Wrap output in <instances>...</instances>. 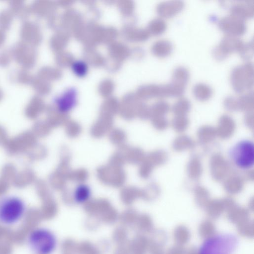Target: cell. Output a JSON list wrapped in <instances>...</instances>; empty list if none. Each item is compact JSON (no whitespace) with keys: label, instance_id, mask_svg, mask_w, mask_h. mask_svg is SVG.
<instances>
[{"label":"cell","instance_id":"52a82bcc","mask_svg":"<svg viewBox=\"0 0 254 254\" xmlns=\"http://www.w3.org/2000/svg\"><path fill=\"white\" fill-rule=\"evenodd\" d=\"M13 57L25 69L33 67L36 52L33 46L24 42L17 44L12 51Z\"/></svg>","mask_w":254,"mask_h":254},{"label":"cell","instance_id":"7a4b0ae2","mask_svg":"<svg viewBox=\"0 0 254 254\" xmlns=\"http://www.w3.org/2000/svg\"><path fill=\"white\" fill-rule=\"evenodd\" d=\"M25 242L32 254H53L58 245L54 233L50 229L41 226H34L28 230Z\"/></svg>","mask_w":254,"mask_h":254},{"label":"cell","instance_id":"9c48e42d","mask_svg":"<svg viewBox=\"0 0 254 254\" xmlns=\"http://www.w3.org/2000/svg\"><path fill=\"white\" fill-rule=\"evenodd\" d=\"M184 6V3L181 1L162 2L157 6V13L161 18H171L181 12Z\"/></svg>","mask_w":254,"mask_h":254},{"label":"cell","instance_id":"ba28073f","mask_svg":"<svg viewBox=\"0 0 254 254\" xmlns=\"http://www.w3.org/2000/svg\"><path fill=\"white\" fill-rule=\"evenodd\" d=\"M226 238H216L215 240L208 241L203 246V250H202V254H209L213 252L211 254H228L233 247V242L232 240Z\"/></svg>","mask_w":254,"mask_h":254},{"label":"cell","instance_id":"2e32d148","mask_svg":"<svg viewBox=\"0 0 254 254\" xmlns=\"http://www.w3.org/2000/svg\"><path fill=\"white\" fill-rule=\"evenodd\" d=\"M91 191L89 186L80 185L76 188L74 193V200L77 203H84L90 198Z\"/></svg>","mask_w":254,"mask_h":254},{"label":"cell","instance_id":"7c38bea8","mask_svg":"<svg viewBox=\"0 0 254 254\" xmlns=\"http://www.w3.org/2000/svg\"><path fill=\"white\" fill-rule=\"evenodd\" d=\"M37 28L33 22H26L21 29L24 42L33 47L37 43Z\"/></svg>","mask_w":254,"mask_h":254},{"label":"cell","instance_id":"44dd1931","mask_svg":"<svg viewBox=\"0 0 254 254\" xmlns=\"http://www.w3.org/2000/svg\"><path fill=\"white\" fill-rule=\"evenodd\" d=\"M12 52L4 51L0 54V65H6L9 64L13 57Z\"/></svg>","mask_w":254,"mask_h":254},{"label":"cell","instance_id":"6da1fadb","mask_svg":"<svg viewBox=\"0 0 254 254\" xmlns=\"http://www.w3.org/2000/svg\"><path fill=\"white\" fill-rule=\"evenodd\" d=\"M29 215L28 205L22 197L15 195L0 197V228L17 229L24 225Z\"/></svg>","mask_w":254,"mask_h":254},{"label":"cell","instance_id":"5b68a950","mask_svg":"<svg viewBox=\"0 0 254 254\" xmlns=\"http://www.w3.org/2000/svg\"><path fill=\"white\" fill-rule=\"evenodd\" d=\"M245 43L238 37L226 35L223 38L219 45L213 49L212 55L217 60H222L229 55L241 52Z\"/></svg>","mask_w":254,"mask_h":254},{"label":"cell","instance_id":"4fadbf2b","mask_svg":"<svg viewBox=\"0 0 254 254\" xmlns=\"http://www.w3.org/2000/svg\"><path fill=\"white\" fill-rule=\"evenodd\" d=\"M173 45L167 40H161L155 43L153 51L156 55L161 58L169 56L173 51Z\"/></svg>","mask_w":254,"mask_h":254},{"label":"cell","instance_id":"ffe728a7","mask_svg":"<svg viewBox=\"0 0 254 254\" xmlns=\"http://www.w3.org/2000/svg\"><path fill=\"white\" fill-rule=\"evenodd\" d=\"M253 43H245L243 49L239 55L244 59H250L253 55Z\"/></svg>","mask_w":254,"mask_h":254},{"label":"cell","instance_id":"ac0fdd59","mask_svg":"<svg viewBox=\"0 0 254 254\" xmlns=\"http://www.w3.org/2000/svg\"><path fill=\"white\" fill-rule=\"evenodd\" d=\"M167 29V24L162 18L155 20L152 24V30L155 35H161Z\"/></svg>","mask_w":254,"mask_h":254},{"label":"cell","instance_id":"3957f363","mask_svg":"<svg viewBox=\"0 0 254 254\" xmlns=\"http://www.w3.org/2000/svg\"><path fill=\"white\" fill-rule=\"evenodd\" d=\"M229 156L233 164L238 168L248 170L254 163V145L248 140L238 142L230 150Z\"/></svg>","mask_w":254,"mask_h":254},{"label":"cell","instance_id":"8fae6325","mask_svg":"<svg viewBox=\"0 0 254 254\" xmlns=\"http://www.w3.org/2000/svg\"><path fill=\"white\" fill-rule=\"evenodd\" d=\"M76 103V96L73 91H69L56 101V106L59 111L66 113L70 111Z\"/></svg>","mask_w":254,"mask_h":254},{"label":"cell","instance_id":"5bb4252c","mask_svg":"<svg viewBox=\"0 0 254 254\" xmlns=\"http://www.w3.org/2000/svg\"><path fill=\"white\" fill-rule=\"evenodd\" d=\"M189 79L190 73L186 68L179 66L174 69L172 74V82L186 86Z\"/></svg>","mask_w":254,"mask_h":254},{"label":"cell","instance_id":"cb8c5ba5","mask_svg":"<svg viewBox=\"0 0 254 254\" xmlns=\"http://www.w3.org/2000/svg\"><path fill=\"white\" fill-rule=\"evenodd\" d=\"M2 95H3V92L1 91V90L0 89V98H1L2 97Z\"/></svg>","mask_w":254,"mask_h":254},{"label":"cell","instance_id":"9a60e30c","mask_svg":"<svg viewBox=\"0 0 254 254\" xmlns=\"http://www.w3.org/2000/svg\"><path fill=\"white\" fill-rule=\"evenodd\" d=\"M193 93L198 99L204 100L209 99L213 94L211 88L203 83H198L194 86Z\"/></svg>","mask_w":254,"mask_h":254},{"label":"cell","instance_id":"277c9868","mask_svg":"<svg viewBox=\"0 0 254 254\" xmlns=\"http://www.w3.org/2000/svg\"><path fill=\"white\" fill-rule=\"evenodd\" d=\"M230 83L233 90L238 93L251 90L254 85V67L247 62L235 67L230 75Z\"/></svg>","mask_w":254,"mask_h":254},{"label":"cell","instance_id":"8992f818","mask_svg":"<svg viewBox=\"0 0 254 254\" xmlns=\"http://www.w3.org/2000/svg\"><path fill=\"white\" fill-rule=\"evenodd\" d=\"M218 25L226 35L238 37L246 31L245 21L231 14L221 18Z\"/></svg>","mask_w":254,"mask_h":254},{"label":"cell","instance_id":"7402d4cb","mask_svg":"<svg viewBox=\"0 0 254 254\" xmlns=\"http://www.w3.org/2000/svg\"><path fill=\"white\" fill-rule=\"evenodd\" d=\"M75 72L79 75L82 76L85 74L87 71L86 65L82 63H77L74 66Z\"/></svg>","mask_w":254,"mask_h":254},{"label":"cell","instance_id":"d6986e66","mask_svg":"<svg viewBox=\"0 0 254 254\" xmlns=\"http://www.w3.org/2000/svg\"><path fill=\"white\" fill-rule=\"evenodd\" d=\"M15 80L21 84H27L31 83L33 78L30 73L25 70L17 71L15 76Z\"/></svg>","mask_w":254,"mask_h":254},{"label":"cell","instance_id":"603a6c76","mask_svg":"<svg viewBox=\"0 0 254 254\" xmlns=\"http://www.w3.org/2000/svg\"><path fill=\"white\" fill-rule=\"evenodd\" d=\"M5 40V35L3 31L0 30V46L3 45Z\"/></svg>","mask_w":254,"mask_h":254},{"label":"cell","instance_id":"e0dca14e","mask_svg":"<svg viewBox=\"0 0 254 254\" xmlns=\"http://www.w3.org/2000/svg\"><path fill=\"white\" fill-rule=\"evenodd\" d=\"M13 20V13L11 11H3L0 13V29L2 31L8 30Z\"/></svg>","mask_w":254,"mask_h":254},{"label":"cell","instance_id":"30bf717a","mask_svg":"<svg viewBox=\"0 0 254 254\" xmlns=\"http://www.w3.org/2000/svg\"><path fill=\"white\" fill-rule=\"evenodd\" d=\"M231 14L245 21L252 18L254 14V1H242L236 2L230 9Z\"/></svg>","mask_w":254,"mask_h":254}]
</instances>
